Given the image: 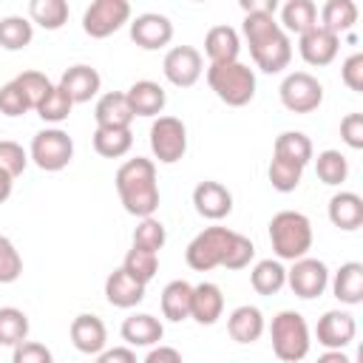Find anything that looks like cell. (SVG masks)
<instances>
[{"mask_svg":"<svg viewBox=\"0 0 363 363\" xmlns=\"http://www.w3.org/2000/svg\"><path fill=\"white\" fill-rule=\"evenodd\" d=\"M122 340L128 346H159V340L164 337V326L159 318L147 315V312H136L130 318L122 320Z\"/></svg>","mask_w":363,"mask_h":363,"instance_id":"obj_23","label":"cell"},{"mask_svg":"<svg viewBox=\"0 0 363 363\" xmlns=\"http://www.w3.org/2000/svg\"><path fill=\"white\" fill-rule=\"evenodd\" d=\"M68 332H71V343H74L77 352H82V354H99V352H105L108 329H105L102 318L82 312V315H77L71 320V329Z\"/></svg>","mask_w":363,"mask_h":363,"instance_id":"obj_18","label":"cell"},{"mask_svg":"<svg viewBox=\"0 0 363 363\" xmlns=\"http://www.w3.org/2000/svg\"><path fill=\"white\" fill-rule=\"evenodd\" d=\"M130 40L145 51H159L173 40V23L167 14L145 11L130 20Z\"/></svg>","mask_w":363,"mask_h":363,"instance_id":"obj_13","label":"cell"},{"mask_svg":"<svg viewBox=\"0 0 363 363\" xmlns=\"http://www.w3.org/2000/svg\"><path fill=\"white\" fill-rule=\"evenodd\" d=\"M150 150L162 164H176L187 153V128L176 116H156L150 125Z\"/></svg>","mask_w":363,"mask_h":363,"instance_id":"obj_9","label":"cell"},{"mask_svg":"<svg viewBox=\"0 0 363 363\" xmlns=\"http://www.w3.org/2000/svg\"><path fill=\"white\" fill-rule=\"evenodd\" d=\"M105 298L111 306L116 309H130V306H139L145 301V286L139 281H133L122 267L113 269L108 278H105Z\"/></svg>","mask_w":363,"mask_h":363,"instance_id":"obj_24","label":"cell"},{"mask_svg":"<svg viewBox=\"0 0 363 363\" xmlns=\"http://www.w3.org/2000/svg\"><path fill=\"white\" fill-rule=\"evenodd\" d=\"M315 363H352V357L343 349H326Z\"/></svg>","mask_w":363,"mask_h":363,"instance_id":"obj_53","label":"cell"},{"mask_svg":"<svg viewBox=\"0 0 363 363\" xmlns=\"http://www.w3.org/2000/svg\"><path fill=\"white\" fill-rule=\"evenodd\" d=\"M241 9L244 11H269V14H275L278 3L275 0H241Z\"/></svg>","mask_w":363,"mask_h":363,"instance_id":"obj_52","label":"cell"},{"mask_svg":"<svg viewBox=\"0 0 363 363\" xmlns=\"http://www.w3.org/2000/svg\"><path fill=\"white\" fill-rule=\"evenodd\" d=\"M207 85L210 91L230 108H244L255 96V71L244 62H224L207 68Z\"/></svg>","mask_w":363,"mask_h":363,"instance_id":"obj_5","label":"cell"},{"mask_svg":"<svg viewBox=\"0 0 363 363\" xmlns=\"http://www.w3.org/2000/svg\"><path fill=\"white\" fill-rule=\"evenodd\" d=\"M28 159L40 170L57 173V170H62V167L71 164V159H74V139L62 128H45V130L34 133Z\"/></svg>","mask_w":363,"mask_h":363,"instance_id":"obj_7","label":"cell"},{"mask_svg":"<svg viewBox=\"0 0 363 363\" xmlns=\"http://www.w3.org/2000/svg\"><path fill=\"white\" fill-rule=\"evenodd\" d=\"M122 269H125L133 281H139L142 286H147V284L156 278V272H159V252L130 247L128 255H125V261H122Z\"/></svg>","mask_w":363,"mask_h":363,"instance_id":"obj_37","label":"cell"},{"mask_svg":"<svg viewBox=\"0 0 363 363\" xmlns=\"http://www.w3.org/2000/svg\"><path fill=\"white\" fill-rule=\"evenodd\" d=\"M142 363H182V354H179V349L159 343V346H153V349L147 352V357H145Z\"/></svg>","mask_w":363,"mask_h":363,"instance_id":"obj_51","label":"cell"},{"mask_svg":"<svg viewBox=\"0 0 363 363\" xmlns=\"http://www.w3.org/2000/svg\"><path fill=\"white\" fill-rule=\"evenodd\" d=\"M193 207L201 218H210V221H221L233 213V193L221 184V182H199L193 187Z\"/></svg>","mask_w":363,"mask_h":363,"instance_id":"obj_15","label":"cell"},{"mask_svg":"<svg viewBox=\"0 0 363 363\" xmlns=\"http://www.w3.org/2000/svg\"><path fill=\"white\" fill-rule=\"evenodd\" d=\"M329 221L343 233H352V230L363 227V199L352 190L335 193L329 199Z\"/></svg>","mask_w":363,"mask_h":363,"instance_id":"obj_26","label":"cell"},{"mask_svg":"<svg viewBox=\"0 0 363 363\" xmlns=\"http://www.w3.org/2000/svg\"><path fill=\"white\" fill-rule=\"evenodd\" d=\"M11 190H14V179H11L9 173H3V170H0V204H3V201H9Z\"/></svg>","mask_w":363,"mask_h":363,"instance_id":"obj_54","label":"cell"},{"mask_svg":"<svg viewBox=\"0 0 363 363\" xmlns=\"http://www.w3.org/2000/svg\"><path fill=\"white\" fill-rule=\"evenodd\" d=\"M340 79L349 91H363V54H349L340 65Z\"/></svg>","mask_w":363,"mask_h":363,"instance_id":"obj_48","label":"cell"},{"mask_svg":"<svg viewBox=\"0 0 363 363\" xmlns=\"http://www.w3.org/2000/svg\"><path fill=\"white\" fill-rule=\"evenodd\" d=\"M337 48H340V37H335L332 31H326L320 26H315L298 37V51L306 65H318V68L329 65L337 57Z\"/></svg>","mask_w":363,"mask_h":363,"instance_id":"obj_16","label":"cell"},{"mask_svg":"<svg viewBox=\"0 0 363 363\" xmlns=\"http://www.w3.org/2000/svg\"><path fill=\"white\" fill-rule=\"evenodd\" d=\"M224 312V295L218 284L201 281L193 286V301H190V318L201 326H213Z\"/></svg>","mask_w":363,"mask_h":363,"instance_id":"obj_21","label":"cell"},{"mask_svg":"<svg viewBox=\"0 0 363 363\" xmlns=\"http://www.w3.org/2000/svg\"><path fill=\"white\" fill-rule=\"evenodd\" d=\"M11 363H54V354L48 346H43L37 340H23L14 346Z\"/></svg>","mask_w":363,"mask_h":363,"instance_id":"obj_47","label":"cell"},{"mask_svg":"<svg viewBox=\"0 0 363 363\" xmlns=\"http://www.w3.org/2000/svg\"><path fill=\"white\" fill-rule=\"evenodd\" d=\"M96 363H136V354L130 346H113V349L99 352Z\"/></svg>","mask_w":363,"mask_h":363,"instance_id":"obj_50","label":"cell"},{"mask_svg":"<svg viewBox=\"0 0 363 363\" xmlns=\"http://www.w3.org/2000/svg\"><path fill=\"white\" fill-rule=\"evenodd\" d=\"M255 258V244L247 238V235H241V233H235L233 235V241H230V250H227V258H224V269H244V267H250V261Z\"/></svg>","mask_w":363,"mask_h":363,"instance_id":"obj_45","label":"cell"},{"mask_svg":"<svg viewBox=\"0 0 363 363\" xmlns=\"http://www.w3.org/2000/svg\"><path fill=\"white\" fill-rule=\"evenodd\" d=\"M23 275V258L11 238L0 235V284H14Z\"/></svg>","mask_w":363,"mask_h":363,"instance_id":"obj_43","label":"cell"},{"mask_svg":"<svg viewBox=\"0 0 363 363\" xmlns=\"http://www.w3.org/2000/svg\"><path fill=\"white\" fill-rule=\"evenodd\" d=\"M28 164V153L23 150V145L11 142V139H0V170L9 173L11 179H17Z\"/></svg>","mask_w":363,"mask_h":363,"instance_id":"obj_44","label":"cell"},{"mask_svg":"<svg viewBox=\"0 0 363 363\" xmlns=\"http://www.w3.org/2000/svg\"><path fill=\"white\" fill-rule=\"evenodd\" d=\"M269 244L278 261H298L312 250V221L298 210H281L269 218Z\"/></svg>","mask_w":363,"mask_h":363,"instance_id":"obj_3","label":"cell"},{"mask_svg":"<svg viewBox=\"0 0 363 363\" xmlns=\"http://www.w3.org/2000/svg\"><path fill=\"white\" fill-rule=\"evenodd\" d=\"M267 176H269V184L278 193H292L301 184V179H303V167L295 164V162H286V159L272 156V162L267 167Z\"/></svg>","mask_w":363,"mask_h":363,"instance_id":"obj_39","label":"cell"},{"mask_svg":"<svg viewBox=\"0 0 363 363\" xmlns=\"http://www.w3.org/2000/svg\"><path fill=\"white\" fill-rule=\"evenodd\" d=\"M332 295L346 303V306H357L363 301V264L360 261H346L340 264V269L332 275Z\"/></svg>","mask_w":363,"mask_h":363,"instance_id":"obj_27","label":"cell"},{"mask_svg":"<svg viewBox=\"0 0 363 363\" xmlns=\"http://www.w3.org/2000/svg\"><path fill=\"white\" fill-rule=\"evenodd\" d=\"M116 193L125 213L136 218H147L159 210V184H156V164L145 156L128 159L116 170Z\"/></svg>","mask_w":363,"mask_h":363,"instance_id":"obj_2","label":"cell"},{"mask_svg":"<svg viewBox=\"0 0 363 363\" xmlns=\"http://www.w3.org/2000/svg\"><path fill=\"white\" fill-rule=\"evenodd\" d=\"M167 241V230L164 224L156 218V216H147V218H139L136 230H133V247L139 250H150V252H159Z\"/></svg>","mask_w":363,"mask_h":363,"instance_id":"obj_41","label":"cell"},{"mask_svg":"<svg viewBox=\"0 0 363 363\" xmlns=\"http://www.w3.org/2000/svg\"><path fill=\"white\" fill-rule=\"evenodd\" d=\"M281 105L292 113H312L323 102V85L309 71H292L284 77L281 88Z\"/></svg>","mask_w":363,"mask_h":363,"instance_id":"obj_8","label":"cell"},{"mask_svg":"<svg viewBox=\"0 0 363 363\" xmlns=\"http://www.w3.org/2000/svg\"><path fill=\"white\" fill-rule=\"evenodd\" d=\"M286 284L303 301L320 298L326 292V286H329V267L320 258L303 255V258L292 261V267L286 269Z\"/></svg>","mask_w":363,"mask_h":363,"instance_id":"obj_11","label":"cell"},{"mask_svg":"<svg viewBox=\"0 0 363 363\" xmlns=\"http://www.w3.org/2000/svg\"><path fill=\"white\" fill-rule=\"evenodd\" d=\"M31 111V105H28V99H26V94L17 88V82L11 79V82H6V85H0V113L3 116H23V113H28Z\"/></svg>","mask_w":363,"mask_h":363,"instance_id":"obj_46","label":"cell"},{"mask_svg":"<svg viewBox=\"0 0 363 363\" xmlns=\"http://www.w3.org/2000/svg\"><path fill=\"white\" fill-rule=\"evenodd\" d=\"M250 284L258 295H275L286 286V269L278 258H264L250 269Z\"/></svg>","mask_w":363,"mask_h":363,"instance_id":"obj_32","label":"cell"},{"mask_svg":"<svg viewBox=\"0 0 363 363\" xmlns=\"http://www.w3.org/2000/svg\"><path fill=\"white\" fill-rule=\"evenodd\" d=\"M312 159H315V173H318V179L323 184L337 187V184H343L349 179V159L340 150H332L329 147V150H320Z\"/></svg>","mask_w":363,"mask_h":363,"instance_id":"obj_36","label":"cell"},{"mask_svg":"<svg viewBox=\"0 0 363 363\" xmlns=\"http://www.w3.org/2000/svg\"><path fill=\"white\" fill-rule=\"evenodd\" d=\"M57 85L68 94V99H71L74 105H79V102H91V99L99 94V88H102V77H99L96 68L79 62V65L65 68Z\"/></svg>","mask_w":363,"mask_h":363,"instance_id":"obj_17","label":"cell"},{"mask_svg":"<svg viewBox=\"0 0 363 363\" xmlns=\"http://www.w3.org/2000/svg\"><path fill=\"white\" fill-rule=\"evenodd\" d=\"M94 119H96V128H130L133 111L128 105L125 91L102 94L96 99V105H94Z\"/></svg>","mask_w":363,"mask_h":363,"instance_id":"obj_22","label":"cell"},{"mask_svg":"<svg viewBox=\"0 0 363 363\" xmlns=\"http://www.w3.org/2000/svg\"><path fill=\"white\" fill-rule=\"evenodd\" d=\"M162 71H164V79L176 88H190L199 82L201 71H204V60H201V51L193 48V45H173L164 60H162Z\"/></svg>","mask_w":363,"mask_h":363,"instance_id":"obj_12","label":"cell"},{"mask_svg":"<svg viewBox=\"0 0 363 363\" xmlns=\"http://www.w3.org/2000/svg\"><path fill=\"white\" fill-rule=\"evenodd\" d=\"M28 20H31V26L37 23L45 31H57L68 23V3L65 0H31Z\"/></svg>","mask_w":363,"mask_h":363,"instance_id":"obj_34","label":"cell"},{"mask_svg":"<svg viewBox=\"0 0 363 363\" xmlns=\"http://www.w3.org/2000/svg\"><path fill=\"white\" fill-rule=\"evenodd\" d=\"M91 142L102 159H119L133 147V133L130 128H96Z\"/></svg>","mask_w":363,"mask_h":363,"instance_id":"obj_33","label":"cell"},{"mask_svg":"<svg viewBox=\"0 0 363 363\" xmlns=\"http://www.w3.org/2000/svg\"><path fill=\"white\" fill-rule=\"evenodd\" d=\"M14 82H17V88L26 94V99H28V105H31V111L45 99V94L54 88V82L43 74V71H23V74H17L14 77Z\"/></svg>","mask_w":363,"mask_h":363,"instance_id":"obj_42","label":"cell"},{"mask_svg":"<svg viewBox=\"0 0 363 363\" xmlns=\"http://www.w3.org/2000/svg\"><path fill=\"white\" fill-rule=\"evenodd\" d=\"M357 335V323L346 309H329L315 326V337L323 349H346Z\"/></svg>","mask_w":363,"mask_h":363,"instance_id":"obj_14","label":"cell"},{"mask_svg":"<svg viewBox=\"0 0 363 363\" xmlns=\"http://www.w3.org/2000/svg\"><path fill=\"white\" fill-rule=\"evenodd\" d=\"M204 54L210 60V65H224V62H235L241 54V37L233 26H213L204 34Z\"/></svg>","mask_w":363,"mask_h":363,"instance_id":"obj_19","label":"cell"},{"mask_svg":"<svg viewBox=\"0 0 363 363\" xmlns=\"http://www.w3.org/2000/svg\"><path fill=\"white\" fill-rule=\"evenodd\" d=\"M357 23V6L354 0H326L320 9V28L332 31L335 37H340L343 31H352V26Z\"/></svg>","mask_w":363,"mask_h":363,"instance_id":"obj_31","label":"cell"},{"mask_svg":"<svg viewBox=\"0 0 363 363\" xmlns=\"http://www.w3.org/2000/svg\"><path fill=\"white\" fill-rule=\"evenodd\" d=\"M244 40L250 45L252 62L264 74H278L289 65L292 60V40L289 34L278 26L275 14L269 11H247L241 23Z\"/></svg>","mask_w":363,"mask_h":363,"instance_id":"obj_1","label":"cell"},{"mask_svg":"<svg viewBox=\"0 0 363 363\" xmlns=\"http://www.w3.org/2000/svg\"><path fill=\"white\" fill-rule=\"evenodd\" d=\"M28 337V315L17 306H0V346H17Z\"/></svg>","mask_w":363,"mask_h":363,"instance_id":"obj_38","label":"cell"},{"mask_svg":"<svg viewBox=\"0 0 363 363\" xmlns=\"http://www.w3.org/2000/svg\"><path fill=\"white\" fill-rule=\"evenodd\" d=\"M269 337H272V352L278 360L284 363H298L309 354L312 346V335H309V323L301 312L284 309L272 318L269 323Z\"/></svg>","mask_w":363,"mask_h":363,"instance_id":"obj_4","label":"cell"},{"mask_svg":"<svg viewBox=\"0 0 363 363\" xmlns=\"http://www.w3.org/2000/svg\"><path fill=\"white\" fill-rule=\"evenodd\" d=\"M130 20L128 0H94L82 14V31L94 40H105L116 34Z\"/></svg>","mask_w":363,"mask_h":363,"instance_id":"obj_10","label":"cell"},{"mask_svg":"<svg viewBox=\"0 0 363 363\" xmlns=\"http://www.w3.org/2000/svg\"><path fill=\"white\" fill-rule=\"evenodd\" d=\"M34 40V26L28 17L9 14L0 20V48L6 51H23Z\"/></svg>","mask_w":363,"mask_h":363,"instance_id":"obj_35","label":"cell"},{"mask_svg":"<svg viewBox=\"0 0 363 363\" xmlns=\"http://www.w3.org/2000/svg\"><path fill=\"white\" fill-rule=\"evenodd\" d=\"M286 34H303L309 28L318 26V6L312 0H286L281 6V23H278Z\"/></svg>","mask_w":363,"mask_h":363,"instance_id":"obj_29","label":"cell"},{"mask_svg":"<svg viewBox=\"0 0 363 363\" xmlns=\"http://www.w3.org/2000/svg\"><path fill=\"white\" fill-rule=\"evenodd\" d=\"M190 301H193V284L170 281L162 289V315L173 323H182L190 318Z\"/></svg>","mask_w":363,"mask_h":363,"instance_id":"obj_30","label":"cell"},{"mask_svg":"<svg viewBox=\"0 0 363 363\" xmlns=\"http://www.w3.org/2000/svg\"><path fill=\"white\" fill-rule=\"evenodd\" d=\"M233 235H235V230H227V227H204L184 250L187 267L196 272H210V269L221 267Z\"/></svg>","mask_w":363,"mask_h":363,"instance_id":"obj_6","label":"cell"},{"mask_svg":"<svg viewBox=\"0 0 363 363\" xmlns=\"http://www.w3.org/2000/svg\"><path fill=\"white\" fill-rule=\"evenodd\" d=\"M125 96H128V105H130L133 116H159L164 111V105H167L164 88L159 82H153V79H136L125 91Z\"/></svg>","mask_w":363,"mask_h":363,"instance_id":"obj_20","label":"cell"},{"mask_svg":"<svg viewBox=\"0 0 363 363\" xmlns=\"http://www.w3.org/2000/svg\"><path fill=\"white\" fill-rule=\"evenodd\" d=\"M227 332H230V337L235 343H244V346L255 343L264 335V315H261V309L252 306V303L235 306L230 312V318H227Z\"/></svg>","mask_w":363,"mask_h":363,"instance_id":"obj_25","label":"cell"},{"mask_svg":"<svg viewBox=\"0 0 363 363\" xmlns=\"http://www.w3.org/2000/svg\"><path fill=\"white\" fill-rule=\"evenodd\" d=\"M71 108H74V102L68 99V94H65L60 85H54V88L45 94V99H43L34 111H37V116H40L43 122L57 125V122H65V119L71 116Z\"/></svg>","mask_w":363,"mask_h":363,"instance_id":"obj_40","label":"cell"},{"mask_svg":"<svg viewBox=\"0 0 363 363\" xmlns=\"http://www.w3.org/2000/svg\"><path fill=\"white\" fill-rule=\"evenodd\" d=\"M340 139L352 147V150H360L363 147V113H346L340 119Z\"/></svg>","mask_w":363,"mask_h":363,"instance_id":"obj_49","label":"cell"},{"mask_svg":"<svg viewBox=\"0 0 363 363\" xmlns=\"http://www.w3.org/2000/svg\"><path fill=\"white\" fill-rule=\"evenodd\" d=\"M272 156L306 167V164L312 162V156H315V147H312V139H309L303 130H284V133L275 136Z\"/></svg>","mask_w":363,"mask_h":363,"instance_id":"obj_28","label":"cell"}]
</instances>
